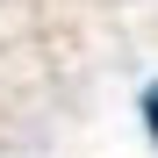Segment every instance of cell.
Segmentation results:
<instances>
[{
    "label": "cell",
    "instance_id": "obj_1",
    "mask_svg": "<svg viewBox=\"0 0 158 158\" xmlns=\"http://www.w3.org/2000/svg\"><path fill=\"white\" fill-rule=\"evenodd\" d=\"M144 122H151V137H158V86H144Z\"/></svg>",
    "mask_w": 158,
    "mask_h": 158
}]
</instances>
